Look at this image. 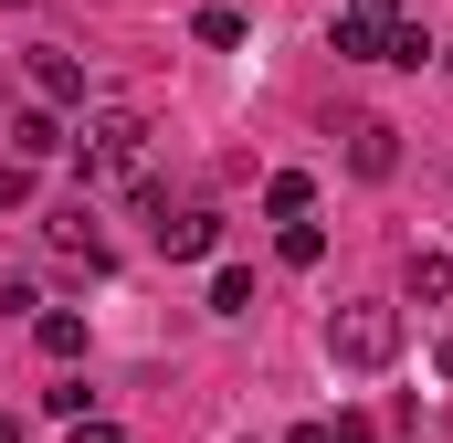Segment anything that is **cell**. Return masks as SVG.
I'll return each instance as SVG.
<instances>
[{"instance_id": "obj_1", "label": "cell", "mask_w": 453, "mask_h": 443, "mask_svg": "<svg viewBox=\"0 0 453 443\" xmlns=\"http://www.w3.org/2000/svg\"><path fill=\"white\" fill-rule=\"evenodd\" d=\"M74 180H85V190L148 180V116H137V106H96L85 137H74Z\"/></svg>"}, {"instance_id": "obj_2", "label": "cell", "mask_w": 453, "mask_h": 443, "mask_svg": "<svg viewBox=\"0 0 453 443\" xmlns=\"http://www.w3.org/2000/svg\"><path fill=\"white\" fill-rule=\"evenodd\" d=\"M327 359L358 369V380H380V369L401 359V307H390V296H348V307H327Z\"/></svg>"}, {"instance_id": "obj_3", "label": "cell", "mask_w": 453, "mask_h": 443, "mask_svg": "<svg viewBox=\"0 0 453 443\" xmlns=\"http://www.w3.org/2000/svg\"><path fill=\"white\" fill-rule=\"evenodd\" d=\"M390 21H401V0H348L338 11V53L348 64H380L390 53Z\"/></svg>"}, {"instance_id": "obj_4", "label": "cell", "mask_w": 453, "mask_h": 443, "mask_svg": "<svg viewBox=\"0 0 453 443\" xmlns=\"http://www.w3.org/2000/svg\"><path fill=\"white\" fill-rule=\"evenodd\" d=\"M148 232H158V253H169V264H201V253H222V212H201V201H190V212H158Z\"/></svg>"}, {"instance_id": "obj_5", "label": "cell", "mask_w": 453, "mask_h": 443, "mask_svg": "<svg viewBox=\"0 0 453 443\" xmlns=\"http://www.w3.org/2000/svg\"><path fill=\"white\" fill-rule=\"evenodd\" d=\"M348 169H358V180H390V169H401V127H390V116H358V127H348Z\"/></svg>"}, {"instance_id": "obj_6", "label": "cell", "mask_w": 453, "mask_h": 443, "mask_svg": "<svg viewBox=\"0 0 453 443\" xmlns=\"http://www.w3.org/2000/svg\"><path fill=\"white\" fill-rule=\"evenodd\" d=\"M53 148H74V137H64V116H53V106H21V116H11V159H21V169H42Z\"/></svg>"}, {"instance_id": "obj_7", "label": "cell", "mask_w": 453, "mask_h": 443, "mask_svg": "<svg viewBox=\"0 0 453 443\" xmlns=\"http://www.w3.org/2000/svg\"><path fill=\"white\" fill-rule=\"evenodd\" d=\"M32 96H42V106H85V64L42 43V53H32Z\"/></svg>"}, {"instance_id": "obj_8", "label": "cell", "mask_w": 453, "mask_h": 443, "mask_svg": "<svg viewBox=\"0 0 453 443\" xmlns=\"http://www.w3.org/2000/svg\"><path fill=\"white\" fill-rule=\"evenodd\" d=\"M32 338H42V359H53V369H74V359H85V317H74V307H42Z\"/></svg>"}, {"instance_id": "obj_9", "label": "cell", "mask_w": 453, "mask_h": 443, "mask_svg": "<svg viewBox=\"0 0 453 443\" xmlns=\"http://www.w3.org/2000/svg\"><path fill=\"white\" fill-rule=\"evenodd\" d=\"M264 212H274V222H306V212H317V180H306V169H274V180H264Z\"/></svg>"}, {"instance_id": "obj_10", "label": "cell", "mask_w": 453, "mask_h": 443, "mask_svg": "<svg viewBox=\"0 0 453 443\" xmlns=\"http://www.w3.org/2000/svg\"><path fill=\"white\" fill-rule=\"evenodd\" d=\"M411 307H453V253H411Z\"/></svg>"}, {"instance_id": "obj_11", "label": "cell", "mask_w": 453, "mask_h": 443, "mask_svg": "<svg viewBox=\"0 0 453 443\" xmlns=\"http://www.w3.org/2000/svg\"><path fill=\"white\" fill-rule=\"evenodd\" d=\"M42 232H53L64 253H85V264H106V243H96V222H85V201H74V212H53Z\"/></svg>"}, {"instance_id": "obj_12", "label": "cell", "mask_w": 453, "mask_h": 443, "mask_svg": "<svg viewBox=\"0 0 453 443\" xmlns=\"http://www.w3.org/2000/svg\"><path fill=\"white\" fill-rule=\"evenodd\" d=\"M211 317H253V275L242 264H211Z\"/></svg>"}, {"instance_id": "obj_13", "label": "cell", "mask_w": 453, "mask_h": 443, "mask_svg": "<svg viewBox=\"0 0 453 443\" xmlns=\"http://www.w3.org/2000/svg\"><path fill=\"white\" fill-rule=\"evenodd\" d=\"M422 53H433V32H422V21H390V53H380V64H411V74H422Z\"/></svg>"}, {"instance_id": "obj_14", "label": "cell", "mask_w": 453, "mask_h": 443, "mask_svg": "<svg viewBox=\"0 0 453 443\" xmlns=\"http://www.w3.org/2000/svg\"><path fill=\"white\" fill-rule=\"evenodd\" d=\"M42 412H64V423H85V412H96V391H85V380H74V369H64V380H53V391H42Z\"/></svg>"}, {"instance_id": "obj_15", "label": "cell", "mask_w": 453, "mask_h": 443, "mask_svg": "<svg viewBox=\"0 0 453 443\" xmlns=\"http://www.w3.org/2000/svg\"><path fill=\"white\" fill-rule=\"evenodd\" d=\"M190 32H201V43H222V53H232V43H242V11H222V0H201V21H190Z\"/></svg>"}, {"instance_id": "obj_16", "label": "cell", "mask_w": 453, "mask_h": 443, "mask_svg": "<svg viewBox=\"0 0 453 443\" xmlns=\"http://www.w3.org/2000/svg\"><path fill=\"white\" fill-rule=\"evenodd\" d=\"M64 443H127V433H116L106 412H85V423H74V433H64Z\"/></svg>"}, {"instance_id": "obj_17", "label": "cell", "mask_w": 453, "mask_h": 443, "mask_svg": "<svg viewBox=\"0 0 453 443\" xmlns=\"http://www.w3.org/2000/svg\"><path fill=\"white\" fill-rule=\"evenodd\" d=\"M285 443H338V433H327V423H296V433H285Z\"/></svg>"}, {"instance_id": "obj_18", "label": "cell", "mask_w": 453, "mask_h": 443, "mask_svg": "<svg viewBox=\"0 0 453 443\" xmlns=\"http://www.w3.org/2000/svg\"><path fill=\"white\" fill-rule=\"evenodd\" d=\"M433 369H443V380H453V338H443V348H433Z\"/></svg>"}, {"instance_id": "obj_19", "label": "cell", "mask_w": 453, "mask_h": 443, "mask_svg": "<svg viewBox=\"0 0 453 443\" xmlns=\"http://www.w3.org/2000/svg\"><path fill=\"white\" fill-rule=\"evenodd\" d=\"M0 443H21V423H11V412H0Z\"/></svg>"}, {"instance_id": "obj_20", "label": "cell", "mask_w": 453, "mask_h": 443, "mask_svg": "<svg viewBox=\"0 0 453 443\" xmlns=\"http://www.w3.org/2000/svg\"><path fill=\"white\" fill-rule=\"evenodd\" d=\"M443 64H453V53H443Z\"/></svg>"}]
</instances>
